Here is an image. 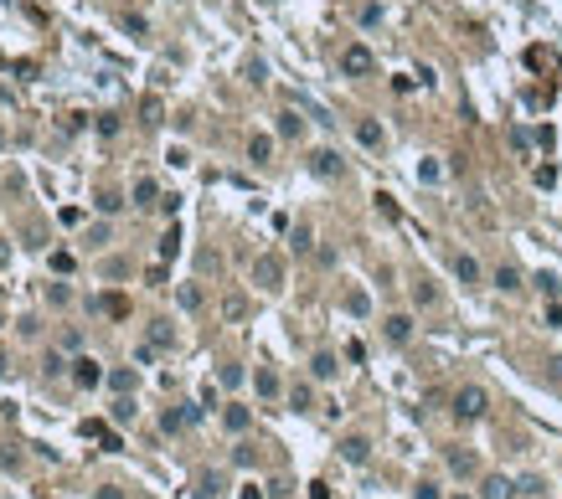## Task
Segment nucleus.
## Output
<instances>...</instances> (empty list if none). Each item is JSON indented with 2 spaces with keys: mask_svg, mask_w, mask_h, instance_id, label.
Listing matches in <instances>:
<instances>
[{
  "mask_svg": "<svg viewBox=\"0 0 562 499\" xmlns=\"http://www.w3.org/2000/svg\"><path fill=\"white\" fill-rule=\"evenodd\" d=\"M222 422H227V432H248L253 412H248V406H227V412H222Z\"/></svg>",
  "mask_w": 562,
  "mask_h": 499,
  "instance_id": "9d476101",
  "label": "nucleus"
},
{
  "mask_svg": "<svg viewBox=\"0 0 562 499\" xmlns=\"http://www.w3.org/2000/svg\"><path fill=\"white\" fill-rule=\"evenodd\" d=\"M176 253H181V232L171 227V232L160 237V258H176Z\"/></svg>",
  "mask_w": 562,
  "mask_h": 499,
  "instance_id": "412c9836",
  "label": "nucleus"
},
{
  "mask_svg": "<svg viewBox=\"0 0 562 499\" xmlns=\"http://www.w3.org/2000/svg\"><path fill=\"white\" fill-rule=\"evenodd\" d=\"M217 489H222V479H217V474H202V499H212Z\"/></svg>",
  "mask_w": 562,
  "mask_h": 499,
  "instance_id": "a878e982",
  "label": "nucleus"
},
{
  "mask_svg": "<svg viewBox=\"0 0 562 499\" xmlns=\"http://www.w3.org/2000/svg\"><path fill=\"white\" fill-rule=\"evenodd\" d=\"M341 68L351 77H361V72H372V52L367 47H346V57H341Z\"/></svg>",
  "mask_w": 562,
  "mask_h": 499,
  "instance_id": "7ed1b4c3",
  "label": "nucleus"
},
{
  "mask_svg": "<svg viewBox=\"0 0 562 499\" xmlns=\"http://www.w3.org/2000/svg\"><path fill=\"white\" fill-rule=\"evenodd\" d=\"M511 494H516V484L506 474H490L485 484H480V499H511Z\"/></svg>",
  "mask_w": 562,
  "mask_h": 499,
  "instance_id": "20e7f679",
  "label": "nucleus"
},
{
  "mask_svg": "<svg viewBox=\"0 0 562 499\" xmlns=\"http://www.w3.org/2000/svg\"><path fill=\"white\" fill-rule=\"evenodd\" d=\"M454 273H460L464 283H480V262L469 258V253H460V258H454Z\"/></svg>",
  "mask_w": 562,
  "mask_h": 499,
  "instance_id": "9b49d317",
  "label": "nucleus"
},
{
  "mask_svg": "<svg viewBox=\"0 0 562 499\" xmlns=\"http://www.w3.org/2000/svg\"><path fill=\"white\" fill-rule=\"evenodd\" d=\"M454 499H464V494H454Z\"/></svg>",
  "mask_w": 562,
  "mask_h": 499,
  "instance_id": "72a5a7b5",
  "label": "nucleus"
},
{
  "mask_svg": "<svg viewBox=\"0 0 562 499\" xmlns=\"http://www.w3.org/2000/svg\"><path fill=\"white\" fill-rule=\"evenodd\" d=\"M181 304H186V309H202V288H181Z\"/></svg>",
  "mask_w": 562,
  "mask_h": 499,
  "instance_id": "bb28decb",
  "label": "nucleus"
},
{
  "mask_svg": "<svg viewBox=\"0 0 562 499\" xmlns=\"http://www.w3.org/2000/svg\"><path fill=\"white\" fill-rule=\"evenodd\" d=\"M98 134H103V139L119 134V119H114V113H103V119H98Z\"/></svg>",
  "mask_w": 562,
  "mask_h": 499,
  "instance_id": "cd10ccee",
  "label": "nucleus"
},
{
  "mask_svg": "<svg viewBox=\"0 0 562 499\" xmlns=\"http://www.w3.org/2000/svg\"><path fill=\"white\" fill-rule=\"evenodd\" d=\"M495 288H506V294H516V288H521V273H516V268H495Z\"/></svg>",
  "mask_w": 562,
  "mask_h": 499,
  "instance_id": "2eb2a0df",
  "label": "nucleus"
},
{
  "mask_svg": "<svg viewBox=\"0 0 562 499\" xmlns=\"http://www.w3.org/2000/svg\"><path fill=\"white\" fill-rule=\"evenodd\" d=\"M135 206H155V180H139L135 186Z\"/></svg>",
  "mask_w": 562,
  "mask_h": 499,
  "instance_id": "aec40b11",
  "label": "nucleus"
},
{
  "mask_svg": "<svg viewBox=\"0 0 562 499\" xmlns=\"http://www.w3.org/2000/svg\"><path fill=\"white\" fill-rule=\"evenodd\" d=\"M310 170H315V175H325V180H331V175H341V160H335L331 150H315V155H310Z\"/></svg>",
  "mask_w": 562,
  "mask_h": 499,
  "instance_id": "423d86ee",
  "label": "nucleus"
},
{
  "mask_svg": "<svg viewBox=\"0 0 562 499\" xmlns=\"http://www.w3.org/2000/svg\"><path fill=\"white\" fill-rule=\"evenodd\" d=\"M68 376H73V381H77V386H83V391H93V386H98V381H103V365H98L93 356H77Z\"/></svg>",
  "mask_w": 562,
  "mask_h": 499,
  "instance_id": "f03ea898",
  "label": "nucleus"
},
{
  "mask_svg": "<svg viewBox=\"0 0 562 499\" xmlns=\"http://www.w3.org/2000/svg\"><path fill=\"white\" fill-rule=\"evenodd\" d=\"M150 345H171V330H165V319H155V330H150Z\"/></svg>",
  "mask_w": 562,
  "mask_h": 499,
  "instance_id": "b1692460",
  "label": "nucleus"
},
{
  "mask_svg": "<svg viewBox=\"0 0 562 499\" xmlns=\"http://www.w3.org/2000/svg\"><path fill=\"white\" fill-rule=\"evenodd\" d=\"M10 371V356H6V350H0V376H6Z\"/></svg>",
  "mask_w": 562,
  "mask_h": 499,
  "instance_id": "473e14b6",
  "label": "nucleus"
},
{
  "mask_svg": "<svg viewBox=\"0 0 562 499\" xmlns=\"http://www.w3.org/2000/svg\"><path fill=\"white\" fill-rule=\"evenodd\" d=\"M98 499H124V494L114 489V484H103V489H98Z\"/></svg>",
  "mask_w": 562,
  "mask_h": 499,
  "instance_id": "7c9ffc66",
  "label": "nucleus"
},
{
  "mask_svg": "<svg viewBox=\"0 0 562 499\" xmlns=\"http://www.w3.org/2000/svg\"><path fill=\"white\" fill-rule=\"evenodd\" d=\"M454 417H460V422L485 417V391H480V386H460V391H454Z\"/></svg>",
  "mask_w": 562,
  "mask_h": 499,
  "instance_id": "f257e3e1",
  "label": "nucleus"
},
{
  "mask_svg": "<svg viewBox=\"0 0 562 499\" xmlns=\"http://www.w3.org/2000/svg\"><path fill=\"white\" fill-rule=\"evenodd\" d=\"M253 386H258V397H279V376H273V371H258Z\"/></svg>",
  "mask_w": 562,
  "mask_h": 499,
  "instance_id": "4468645a",
  "label": "nucleus"
},
{
  "mask_svg": "<svg viewBox=\"0 0 562 499\" xmlns=\"http://www.w3.org/2000/svg\"><path fill=\"white\" fill-rule=\"evenodd\" d=\"M268 150H273V144H268V139H264V134H258V139H253V144H248V155H253V160H268Z\"/></svg>",
  "mask_w": 562,
  "mask_h": 499,
  "instance_id": "5701e85b",
  "label": "nucleus"
},
{
  "mask_svg": "<svg viewBox=\"0 0 562 499\" xmlns=\"http://www.w3.org/2000/svg\"><path fill=\"white\" fill-rule=\"evenodd\" d=\"M449 468H454V474H475V458H469V453H460V448H454V453H449Z\"/></svg>",
  "mask_w": 562,
  "mask_h": 499,
  "instance_id": "6ab92c4d",
  "label": "nucleus"
},
{
  "mask_svg": "<svg viewBox=\"0 0 562 499\" xmlns=\"http://www.w3.org/2000/svg\"><path fill=\"white\" fill-rule=\"evenodd\" d=\"M103 314H114V319H124V314H129V299H119V294H109V299H103V304H98Z\"/></svg>",
  "mask_w": 562,
  "mask_h": 499,
  "instance_id": "dca6fc26",
  "label": "nucleus"
},
{
  "mask_svg": "<svg viewBox=\"0 0 562 499\" xmlns=\"http://www.w3.org/2000/svg\"><path fill=\"white\" fill-rule=\"evenodd\" d=\"M196 417H202V406H191V412H176V406H171V412L160 417V432H181L186 422H196Z\"/></svg>",
  "mask_w": 562,
  "mask_h": 499,
  "instance_id": "6e6552de",
  "label": "nucleus"
},
{
  "mask_svg": "<svg viewBox=\"0 0 562 499\" xmlns=\"http://www.w3.org/2000/svg\"><path fill=\"white\" fill-rule=\"evenodd\" d=\"M413 499H443V494H439V484H418V494H413Z\"/></svg>",
  "mask_w": 562,
  "mask_h": 499,
  "instance_id": "c756f323",
  "label": "nucleus"
},
{
  "mask_svg": "<svg viewBox=\"0 0 562 499\" xmlns=\"http://www.w3.org/2000/svg\"><path fill=\"white\" fill-rule=\"evenodd\" d=\"M356 139H361V144H382V129H377L372 119H361V124H356Z\"/></svg>",
  "mask_w": 562,
  "mask_h": 499,
  "instance_id": "f3484780",
  "label": "nucleus"
},
{
  "mask_svg": "<svg viewBox=\"0 0 562 499\" xmlns=\"http://www.w3.org/2000/svg\"><path fill=\"white\" fill-rule=\"evenodd\" d=\"M310 376H315V381H331V376H335V356H325V350H320V356L310 361Z\"/></svg>",
  "mask_w": 562,
  "mask_h": 499,
  "instance_id": "ddd939ff",
  "label": "nucleus"
},
{
  "mask_svg": "<svg viewBox=\"0 0 562 499\" xmlns=\"http://www.w3.org/2000/svg\"><path fill=\"white\" fill-rule=\"evenodd\" d=\"M341 458H346V464H367V458H372V443H367V438H346V443H341Z\"/></svg>",
  "mask_w": 562,
  "mask_h": 499,
  "instance_id": "0eeeda50",
  "label": "nucleus"
},
{
  "mask_svg": "<svg viewBox=\"0 0 562 499\" xmlns=\"http://www.w3.org/2000/svg\"><path fill=\"white\" fill-rule=\"evenodd\" d=\"M62 371H73V361H62V350H47L42 356V376H62Z\"/></svg>",
  "mask_w": 562,
  "mask_h": 499,
  "instance_id": "f8f14e48",
  "label": "nucleus"
},
{
  "mask_svg": "<svg viewBox=\"0 0 562 499\" xmlns=\"http://www.w3.org/2000/svg\"><path fill=\"white\" fill-rule=\"evenodd\" d=\"M279 134H289V139L299 134V119H294V113H279Z\"/></svg>",
  "mask_w": 562,
  "mask_h": 499,
  "instance_id": "393cba45",
  "label": "nucleus"
},
{
  "mask_svg": "<svg viewBox=\"0 0 562 499\" xmlns=\"http://www.w3.org/2000/svg\"><path fill=\"white\" fill-rule=\"evenodd\" d=\"M387 340H392V345H408V340H413V319H408V314H392V319H387Z\"/></svg>",
  "mask_w": 562,
  "mask_h": 499,
  "instance_id": "39448f33",
  "label": "nucleus"
},
{
  "mask_svg": "<svg viewBox=\"0 0 562 499\" xmlns=\"http://www.w3.org/2000/svg\"><path fill=\"white\" fill-rule=\"evenodd\" d=\"M243 499H264V489H253V484H248V489H243Z\"/></svg>",
  "mask_w": 562,
  "mask_h": 499,
  "instance_id": "2f4dec72",
  "label": "nucleus"
},
{
  "mask_svg": "<svg viewBox=\"0 0 562 499\" xmlns=\"http://www.w3.org/2000/svg\"><path fill=\"white\" fill-rule=\"evenodd\" d=\"M289 402H294V412H310V406H315V397H310V386H294V397H289Z\"/></svg>",
  "mask_w": 562,
  "mask_h": 499,
  "instance_id": "4be33fe9",
  "label": "nucleus"
},
{
  "mask_svg": "<svg viewBox=\"0 0 562 499\" xmlns=\"http://www.w3.org/2000/svg\"><path fill=\"white\" fill-rule=\"evenodd\" d=\"M119 206H124V201H119V191H98V212H103V216H114Z\"/></svg>",
  "mask_w": 562,
  "mask_h": 499,
  "instance_id": "a211bd4d",
  "label": "nucleus"
},
{
  "mask_svg": "<svg viewBox=\"0 0 562 499\" xmlns=\"http://www.w3.org/2000/svg\"><path fill=\"white\" fill-rule=\"evenodd\" d=\"M258 283H264V288H279V258H258Z\"/></svg>",
  "mask_w": 562,
  "mask_h": 499,
  "instance_id": "1a4fd4ad",
  "label": "nucleus"
},
{
  "mask_svg": "<svg viewBox=\"0 0 562 499\" xmlns=\"http://www.w3.org/2000/svg\"><path fill=\"white\" fill-rule=\"evenodd\" d=\"M109 381H114V386H119V391H129V386H135V371H114Z\"/></svg>",
  "mask_w": 562,
  "mask_h": 499,
  "instance_id": "c85d7f7f",
  "label": "nucleus"
}]
</instances>
